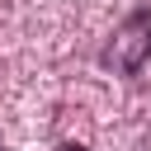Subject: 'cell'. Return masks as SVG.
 Returning a JSON list of instances; mask_svg holds the SVG:
<instances>
[{"label":"cell","instance_id":"cell-1","mask_svg":"<svg viewBox=\"0 0 151 151\" xmlns=\"http://www.w3.org/2000/svg\"><path fill=\"white\" fill-rule=\"evenodd\" d=\"M146 57H151V28L142 33V61H146Z\"/></svg>","mask_w":151,"mask_h":151},{"label":"cell","instance_id":"cell-2","mask_svg":"<svg viewBox=\"0 0 151 151\" xmlns=\"http://www.w3.org/2000/svg\"><path fill=\"white\" fill-rule=\"evenodd\" d=\"M57 151H90V146H80V142H61Z\"/></svg>","mask_w":151,"mask_h":151},{"label":"cell","instance_id":"cell-3","mask_svg":"<svg viewBox=\"0 0 151 151\" xmlns=\"http://www.w3.org/2000/svg\"><path fill=\"white\" fill-rule=\"evenodd\" d=\"M0 151H5V146H0Z\"/></svg>","mask_w":151,"mask_h":151}]
</instances>
